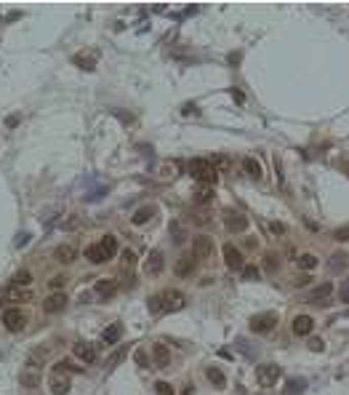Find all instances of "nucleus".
<instances>
[{
    "label": "nucleus",
    "mask_w": 349,
    "mask_h": 395,
    "mask_svg": "<svg viewBox=\"0 0 349 395\" xmlns=\"http://www.w3.org/2000/svg\"><path fill=\"white\" fill-rule=\"evenodd\" d=\"M136 363H139V366H147V355H144V350H136Z\"/></svg>",
    "instance_id": "09e8293b"
},
{
    "label": "nucleus",
    "mask_w": 349,
    "mask_h": 395,
    "mask_svg": "<svg viewBox=\"0 0 349 395\" xmlns=\"http://www.w3.org/2000/svg\"><path fill=\"white\" fill-rule=\"evenodd\" d=\"M192 254H195V259H211L214 256V241L208 235L192 238Z\"/></svg>",
    "instance_id": "39448f33"
},
{
    "label": "nucleus",
    "mask_w": 349,
    "mask_h": 395,
    "mask_svg": "<svg viewBox=\"0 0 349 395\" xmlns=\"http://www.w3.org/2000/svg\"><path fill=\"white\" fill-rule=\"evenodd\" d=\"M323 347H325V345H323V339H317V337L309 339V350H312V352H323Z\"/></svg>",
    "instance_id": "37998d69"
},
{
    "label": "nucleus",
    "mask_w": 349,
    "mask_h": 395,
    "mask_svg": "<svg viewBox=\"0 0 349 395\" xmlns=\"http://www.w3.org/2000/svg\"><path fill=\"white\" fill-rule=\"evenodd\" d=\"M291 328H293V334H296V337H309V334H312V328H315V320H312L309 315H296Z\"/></svg>",
    "instance_id": "9d476101"
},
{
    "label": "nucleus",
    "mask_w": 349,
    "mask_h": 395,
    "mask_svg": "<svg viewBox=\"0 0 349 395\" xmlns=\"http://www.w3.org/2000/svg\"><path fill=\"white\" fill-rule=\"evenodd\" d=\"M176 174H179V163H163L160 166V176H165V179H171Z\"/></svg>",
    "instance_id": "c9c22d12"
},
{
    "label": "nucleus",
    "mask_w": 349,
    "mask_h": 395,
    "mask_svg": "<svg viewBox=\"0 0 349 395\" xmlns=\"http://www.w3.org/2000/svg\"><path fill=\"white\" fill-rule=\"evenodd\" d=\"M269 230H272L274 235H283V233H285V224H280V222H272V224H269Z\"/></svg>",
    "instance_id": "49530a36"
},
{
    "label": "nucleus",
    "mask_w": 349,
    "mask_h": 395,
    "mask_svg": "<svg viewBox=\"0 0 349 395\" xmlns=\"http://www.w3.org/2000/svg\"><path fill=\"white\" fill-rule=\"evenodd\" d=\"M72 352H75V358H80L83 363L96 360V347L88 345V342H75V345H72Z\"/></svg>",
    "instance_id": "6e6552de"
},
{
    "label": "nucleus",
    "mask_w": 349,
    "mask_h": 395,
    "mask_svg": "<svg viewBox=\"0 0 349 395\" xmlns=\"http://www.w3.org/2000/svg\"><path fill=\"white\" fill-rule=\"evenodd\" d=\"M24 313H19V310L14 307V310H6L3 313V323H6V328L8 331H22L24 328Z\"/></svg>",
    "instance_id": "0eeeda50"
},
{
    "label": "nucleus",
    "mask_w": 349,
    "mask_h": 395,
    "mask_svg": "<svg viewBox=\"0 0 349 395\" xmlns=\"http://www.w3.org/2000/svg\"><path fill=\"white\" fill-rule=\"evenodd\" d=\"M264 259H267V262H264V267H267V270H274V267H277V256H274V254H267Z\"/></svg>",
    "instance_id": "c03bdc74"
},
{
    "label": "nucleus",
    "mask_w": 349,
    "mask_h": 395,
    "mask_svg": "<svg viewBox=\"0 0 349 395\" xmlns=\"http://www.w3.org/2000/svg\"><path fill=\"white\" fill-rule=\"evenodd\" d=\"M64 307H67V297H64V294H51L46 302H43V310H46V313H51V315H54V313H61Z\"/></svg>",
    "instance_id": "dca6fc26"
},
{
    "label": "nucleus",
    "mask_w": 349,
    "mask_h": 395,
    "mask_svg": "<svg viewBox=\"0 0 349 395\" xmlns=\"http://www.w3.org/2000/svg\"><path fill=\"white\" fill-rule=\"evenodd\" d=\"M6 297H8V299H14V302H32V291L19 288V286L6 288Z\"/></svg>",
    "instance_id": "aec40b11"
},
{
    "label": "nucleus",
    "mask_w": 349,
    "mask_h": 395,
    "mask_svg": "<svg viewBox=\"0 0 349 395\" xmlns=\"http://www.w3.org/2000/svg\"><path fill=\"white\" fill-rule=\"evenodd\" d=\"M299 267L301 270H315L317 267V256L315 254H301L299 256Z\"/></svg>",
    "instance_id": "2f4dec72"
},
{
    "label": "nucleus",
    "mask_w": 349,
    "mask_h": 395,
    "mask_svg": "<svg viewBox=\"0 0 349 395\" xmlns=\"http://www.w3.org/2000/svg\"><path fill=\"white\" fill-rule=\"evenodd\" d=\"M152 358H155V366L157 369H168V363H171V352L163 342H155L152 345Z\"/></svg>",
    "instance_id": "f8f14e48"
},
{
    "label": "nucleus",
    "mask_w": 349,
    "mask_h": 395,
    "mask_svg": "<svg viewBox=\"0 0 349 395\" xmlns=\"http://www.w3.org/2000/svg\"><path fill=\"white\" fill-rule=\"evenodd\" d=\"M19 384L27 390H35L40 387V371H32V369H24L22 374H19Z\"/></svg>",
    "instance_id": "f3484780"
},
{
    "label": "nucleus",
    "mask_w": 349,
    "mask_h": 395,
    "mask_svg": "<svg viewBox=\"0 0 349 395\" xmlns=\"http://www.w3.org/2000/svg\"><path fill=\"white\" fill-rule=\"evenodd\" d=\"M211 201H214V187H208V184L197 187V190H195V203L205 206V203H211Z\"/></svg>",
    "instance_id": "bb28decb"
},
{
    "label": "nucleus",
    "mask_w": 349,
    "mask_h": 395,
    "mask_svg": "<svg viewBox=\"0 0 349 395\" xmlns=\"http://www.w3.org/2000/svg\"><path fill=\"white\" fill-rule=\"evenodd\" d=\"M333 270V273H341L344 267H349V254H344V251H336L333 256H331V265H328Z\"/></svg>",
    "instance_id": "a878e982"
},
{
    "label": "nucleus",
    "mask_w": 349,
    "mask_h": 395,
    "mask_svg": "<svg viewBox=\"0 0 349 395\" xmlns=\"http://www.w3.org/2000/svg\"><path fill=\"white\" fill-rule=\"evenodd\" d=\"M333 238H336V241H341V243H346L349 241V227H338V230L333 233Z\"/></svg>",
    "instance_id": "79ce46f5"
},
{
    "label": "nucleus",
    "mask_w": 349,
    "mask_h": 395,
    "mask_svg": "<svg viewBox=\"0 0 349 395\" xmlns=\"http://www.w3.org/2000/svg\"><path fill=\"white\" fill-rule=\"evenodd\" d=\"M192 270H195V259H192V256H182V259L176 262V275H179V278H187Z\"/></svg>",
    "instance_id": "393cba45"
},
{
    "label": "nucleus",
    "mask_w": 349,
    "mask_h": 395,
    "mask_svg": "<svg viewBox=\"0 0 349 395\" xmlns=\"http://www.w3.org/2000/svg\"><path fill=\"white\" fill-rule=\"evenodd\" d=\"M211 163H214V169H216L219 174H227V171L232 169V160L227 158V155H216V158L211 160Z\"/></svg>",
    "instance_id": "7c9ffc66"
},
{
    "label": "nucleus",
    "mask_w": 349,
    "mask_h": 395,
    "mask_svg": "<svg viewBox=\"0 0 349 395\" xmlns=\"http://www.w3.org/2000/svg\"><path fill=\"white\" fill-rule=\"evenodd\" d=\"M240 273H242V278H246V280H256V278H259V267H253V265H246V267L240 270Z\"/></svg>",
    "instance_id": "e433bc0d"
},
{
    "label": "nucleus",
    "mask_w": 349,
    "mask_h": 395,
    "mask_svg": "<svg viewBox=\"0 0 349 395\" xmlns=\"http://www.w3.org/2000/svg\"><path fill=\"white\" fill-rule=\"evenodd\" d=\"M205 377L214 382L216 387H224V384H227V377H224V374H221V369H216V366H211V369L205 371Z\"/></svg>",
    "instance_id": "c756f323"
},
{
    "label": "nucleus",
    "mask_w": 349,
    "mask_h": 395,
    "mask_svg": "<svg viewBox=\"0 0 349 395\" xmlns=\"http://www.w3.org/2000/svg\"><path fill=\"white\" fill-rule=\"evenodd\" d=\"M280 379V366L277 363H261L256 369V382L261 387H274V382Z\"/></svg>",
    "instance_id": "f03ea898"
},
{
    "label": "nucleus",
    "mask_w": 349,
    "mask_h": 395,
    "mask_svg": "<svg viewBox=\"0 0 349 395\" xmlns=\"http://www.w3.org/2000/svg\"><path fill=\"white\" fill-rule=\"evenodd\" d=\"M155 392H157V395H173V387H171L168 382H157V384H155Z\"/></svg>",
    "instance_id": "a19ab883"
},
{
    "label": "nucleus",
    "mask_w": 349,
    "mask_h": 395,
    "mask_svg": "<svg viewBox=\"0 0 349 395\" xmlns=\"http://www.w3.org/2000/svg\"><path fill=\"white\" fill-rule=\"evenodd\" d=\"M133 265H136V254L128 248V251L123 254V267H125V270H133Z\"/></svg>",
    "instance_id": "58836bf2"
},
{
    "label": "nucleus",
    "mask_w": 349,
    "mask_h": 395,
    "mask_svg": "<svg viewBox=\"0 0 349 395\" xmlns=\"http://www.w3.org/2000/svg\"><path fill=\"white\" fill-rule=\"evenodd\" d=\"M309 280H312V278H306V275H301V278H296V286H299V288H301V286H306V283H309Z\"/></svg>",
    "instance_id": "8fccbe9b"
},
{
    "label": "nucleus",
    "mask_w": 349,
    "mask_h": 395,
    "mask_svg": "<svg viewBox=\"0 0 349 395\" xmlns=\"http://www.w3.org/2000/svg\"><path fill=\"white\" fill-rule=\"evenodd\" d=\"M123 355H125L123 350H120V352H112V355H110V360H107V366H115V363H118V360H120Z\"/></svg>",
    "instance_id": "de8ad7c7"
},
{
    "label": "nucleus",
    "mask_w": 349,
    "mask_h": 395,
    "mask_svg": "<svg viewBox=\"0 0 349 395\" xmlns=\"http://www.w3.org/2000/svg\"><path fill=\"white\" fill-rule=\"evenodd\" d=\"M189 174H192L200 184H208V187H214L216 179H219V171L214 169V163L205 160V158H195V160H189Z\"/></svg>",
    "instance_id": "f257e3e1"
},
{
    "label": "nucleus",
    "mask_w": 349,
    "mask_h": 395,
    "mask_svg": "<svg viewBox=\"0 0 349 395\" xmlns=\"http://www.w3.org/2000/svg\"><path fill=\"white\" fill-rule=\"evenodd\" d=\"M171 235H173V241H176V243H184V238H187V233H184V227H182V222H171Z\"/></svg>",
    "instance_id": "72a5a7b5"
},
{
    "label": "nucleus",
    "mask_w": 349,
    "mask_h": 395,
    "mask_svg": "<svg viewBox=\"0 0 349 395\" xmlns=\"http://www.w3.org/2000/svg\"><path fill=\"white\" fill-rule=\"evenodd\" d=\"M64 283H67V278H64V275H54V278H51V280H48V286H51V288H54V291H59V288H64Z\"/></svg>",
    "instance_id": "ea45409f"
},
{
    "label": "nucleus",
    "mask_w": 349,
    "mask_h": 395,
    "mask_svg": "<svg viewBox=\"0 0 349 395\" xmlns=\"http://www.w3.org/2000/svg\"><path fill=\"white\" fill-rule=\"evenodd\" d=\"M277 326V313H259L251 318V331H256V334H267Z\"/></svg>",
    "instance_id": "7ed1b4c3"
},
{
    "label": "nucleus",
    "mask_w": 349,
    "mask_h": 395,
    "mask_svg": "<svg viewBox=\"0 0 349 395\" xmlns=\"http://www.w3.org/2000/svg\"><path fill=\"white\" fill-rule=\"evenodd\" d=\"M338 297H341V302H349V280H344L341 291H338Z\"/></svg>",
    "instance_id": "a18cd8bd"
},
{
    "label": "nucleus",
    "mask_w": 349,
    "mask_h": 395,
    "mask_svg": "<svg viewBox=\"0 0 349 395\" xmlns=\"http://www.w3.org/2000/svg\"><path fill=\"white\" fill-rule=\"evenodd\" d=\"M227 230L229 233H242V230H248V216H242V214H227Z\"/></svg>",
    "instance_id": "2eb2a0df"
},
{
    "label": "nucleus",
    "mask_w": 349,
    "mask_h": 395,
    "mask_svg": "<svg viewBox=\"0 0 349 395\" xmlns=\"http://www.w3.org/2000/svg\"><path fill=\"white\" fill-rule=\"evenodd\" d=\"M242 169H246V174L248 176H253V179H261V174H264V169H261V163L256 160V158H242Z\"/></svg>",
    "instance_id": "412c9836"
},
{
    "label": "nucleus",
    "mask_w": 349,
    "mask_h": 395,
    "mask_svg": "<svg viewBox=\"0 0 349 395\" xmlns=\"http://www.w3.org/2000/svg\"><path fill=\"white\" fill-rule=\"evenodd\" d=\"M86 259L88 262H93V265H101V262H107V251L101 248V243H93V246H88L86 248Z\"/></svg>",
    "instance_id": "6ab92c4d"
},
{
    "label": "nucleus",
    "mask_w": 349,
    "mask_h": 395,
    "mask_svg": "<svg viewBox=\"0 0 349 395\" xmlns=\"http://www.w3.org/2000/svg\"><path fill=\"white\" fill-rule=\"evenodd\" d=\"M72 61H75V64L78 67H83V70H93V67H96V61H99V56L96 54H75V59H72Z\"/></svg>",
    "instance_id": "b1692460"
},
{
    "label": "nucleus",
    "mask_w": 349,
    "mask_h": 395,
    "mask_svg": "<svg viewBox=\"0 0 349 395\" xmlns=\"http://www.w3.org/2000/svg\"><path fill=\"white\" fill-rule=\"evenodd\" d=\"M333 294V283H328V280H325V283H320V286H315L312 291H309V294H306V302H312V305H317V302H320V299H323V302H325V299L328 297H331Z\"/></svg>",
    "instance_id": "9b49d317"
},
{
    "label": "nucleus",
    "mask_w": 349,
    "mask_h": 395,
    "mask_svg": "<svg viewBox=\"0 0 349 395\" xmlns=\"http://www.w3.org/2000/svg\"><path fill=\"white\" fill-rule=\"evenodd\" d=\"M163 307H165V313H179V310H184V305H187V297L182 294V291H176V288H171V291H163Z\"/></svg>",
    "instance_id": "20e7f679"
},
{
    "label": "nucleus",
    "mask_w": 349,
    "mask_h": 395,
    "mask_svg": "<svg viewBox=\"0 0 349 395\" xmlns=\"http://www.w3.org/2000/svg\"><path fill=\"white\" fill-rule=\"evenodd\" d=\"M16 123H19V115H11V118H8V120H6V126H8V128H14V126H16Z\"/></svg>",
    "instance_id": "3c124183"
},
{
    "label": "nucleus",
    "mask_w": 349,
    "mask_h": 395,
    "mask_svg": "<svg viewBox=\"0 0 349 395\" xmlns=\"http://www.w3.org/2000/svg\"><path fill=\"white\" fill-rule=\"evenodd\" d=\"M96 294L99 297H104V299H110V297H115L118 294V280H112V278H101V280H96Z\"/></svg>",
    "instance_id": "4468645a"
},
{
    "label": "nucleus",
    "mask_w": 349,
    "mask_h": 395,
    "mask_svg": "<svg viewBox=\"0 0 349 395\" xmlns=\"http://www.w3.org/2000/svg\"><path fill=\"white\" fill-rule=\"evenodd\" d=\"M54 256H56V262H61V265H72L75 262V256H78V251H75V246H59L56 251H54Z\"/></svg>",
    "instance_id": "a211bd4d"
},
{
    "label": "nucleus",
    "mask_w": 349,
    "mask_h": 395,
    "mask_svg": "<svg viewBox=\"0 0 349 395\" xmlns=\"http://www.w3.org/2000/svg\"><path fill=\"white\" fill-rule=\"evenodd\" d=\"M304 387H306V379H288V384H285V390H283V395H301L304 392Z\"/></svg>",
    "instance_id": "cd10ccee"
},
{
    "label": "nucleus",
    "mask_w": 349,
    "mask_h": 395,
    "mask_svg": "<svg viewBox=\"0 0 349 395\" xmlns=\"http://www.w3.org/2000/svg\"><path fill=\"white\" fill-rule=\"evenodd\" d=\"M51 392H54V395H67L69 392V379L64 377V371H54V374H51Z\"/></svg>",
    "instance_id": "ddd939ff"
},
{
    "label": "nucleus",
    "mask_w": 349,
    "mask_h": 395,
    "mask_svg": "<svg viewBox=\"0 0 349 395\" xmlns=\"http://www.w3.org/2000/svg\"><path fill=\"white\" fill-rule=\"evenodd\" d=\"M344 171H346V174H349V160H346V163H344Z\"/></svg>",
    "instance_id": "5fc2aeb1"
},
{
    "label": "nucleus",
    "mask_w": 349,
    "mask_h": 395,
    "mask_svg": "<svg viewBox=\"0 0 349 395\" xmlns=\"http://www.w3.org/2000/svg\"><path fill=\"white\" fill-rule=\"evenodd\" d=\"M99 243H101L104 251H107V256H110V259H112L115 254H118V238H115V235H104Z\"/></svg>",
    "instance_id": "c85d7f7f"
},
{
    "label": "nucleus",
    "mask_w": 349,
    "mask_h": 395,
    "mask_svg": "<svg viewBox=\"0 0 349 395\" xmlns=\"http://www.w3.org/2000/svg\"><path fill=\"white\" fill-rule=\"evenodd\" d=\"M29 280H32V275H29L27 270H22V273H16V275H14V286L24 288V286H29Z\"/></svg>",
    "instance_id": "f704fd0d"
},
{
    "label": "nucleus",
    "mask_w": 349,
    "mask_h": 395,
    "mask_svg": "<svg viewBox=\"0 0 349 395\" xmlns=\"http://www.w3.org/2000/svg\"><path fill=\"white\" fill-rule=\"evenodd\" d=\"M27 241H29V235H27V233H24V235H19V238H16V246H24Z\"/></svg>",
    "instance_id": "603ef678"
},
{
    "label": "nucleus",
    "mask_w": 349,
    "mask_h": 395,
    "mask_svg": "<svg viewBox=\"0 0 349 395\" xmlns=\"http://www.w3.org/2000/svg\"><path fill=\"white\" fill-rule=\"evenodd\" d=\"M152 216H155V206H142V209L133 211L131 222H133V224H144V222H150Z\"/></svg>",
    "instance_id": "5701e85b"
},
{
    "label": "nucleus",
    "mask_w": 349,
    "mask_h": 395,
    "mask_svg": "<svg viewBox=\"0 0 349 395\" xmlns=\"http://www.w3.org/2000/svg\"><path fill=\"white\" fill-rule=\"evenodd\" d=\"M221 254H224V262H227L229 270H242V267H246V262H242V254H240L232 243H227L224 248H221Z\"/></svg>",
    "instance_id": "423d86ee"
},
{
    "label": "nucleus",
    "mask_w": 349,
    "mask_h": 395,
    "mask_svg": "<svg viewBox=\"0 0 349 395\" xmlns=\"http://www.w3.org/2000/svg\"><path fill=\"white\" fill-rule=\"evenodd\" d=\"M123 337V326L120 323H112V326H107L104 328V345H118V339Z\"/></svg>",
    "instance_id": "4be33fe9"
},
{
    "label": "nucleus",
    "mask_w": 349,
    "mask_h": 395,
    "mask_svg": "<svg viewBox=\"0 0 349 395\" xmlns=\"http://www.w3.org/2000/svg\"><path fill=\"white\" fill-rule=\"evenodd\" d=\"M150 313H155V315H160V313H165V307H163V297H160V294H155V297H150Z\"/></svg>",
    "instance_id": "473e14b6"
},
{
    "label": "nucleus",
    "mask_w": 349,
    "mask_h": 395,
    "mask_svg": "<svg viewBox=\"0 0 349 395\" xmlns=\"http://www.w3.org/2000/svg\"><path fill=\"white\" fill-rule=\"evenodd\" d=\"M163 267H165V262H163V251H160V248H155V251L147 256L144 270H147V275H160V273H163Z\"/></svg>",
    "instance_id": "1a4fd4ad"
},
{
    "label": "nucleus",
    "mask_w": 349,
    "mask_h": 395,
    "mask_svg": "<svg viewBox=\"0 0 349 395\" xmlns=\"http://www.w3.org/2000/svg\"><path fill=\"white\" fill-rule=\"evenodd\" d=\"M182 395H195V390H192V387H184V392H182Z\"/></svg>",
    "instance_id": "864d4df0"
},
{
    "label": "nucleus",
    "mask_w": 349,
    "mask_h": 395,
    "mask_svg": "<svg viewBox=\"0 0 349 395\" xmlns=\"http://www.w3.org/2000/svg\"><path fill=\"white\" fill-rule=\"evenodd\" d=\"M54 371H83V369H80V366H75L72 360H59Z\"/></svg>",
    "instance_id": "4c0bfd02"
}]
</instances>
